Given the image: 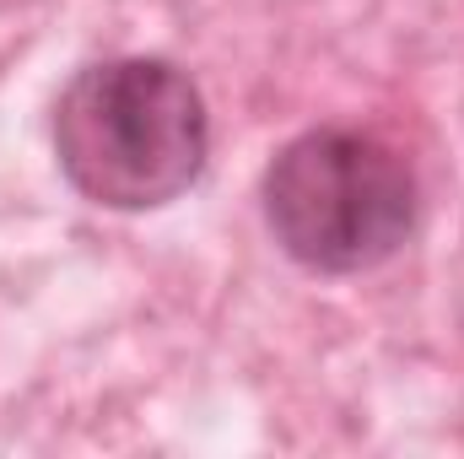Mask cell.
I'll return each instance as SVG.
<instances>
[{
  "mask_svg": "<svg viewBox=\"0 0 464 459\" xmlns=\"http://www.w3.org/2000/svg\"><path fill=\"white\" fill-rule=\"evenodd\" d=\"M54 162L103 211H157L200 184L211 162V109L200 82L162 54L87 60L54 98Z\"/></svg>",
  "mask_w": 464,
  "mask_h": 459,
  "instance_id": "1",
  "label": "cell"
},
{
  "mask_svg": "<svg viewBox=\"0 0 464 459\" xmlns=\"http://www.w3.org/2000/svg\"><path fill=\"white\" fill-rule=\"evenodd\" d=\"M259 211L276 249L308 276H362L411 243L421 184L383 135L314 124L265 162Z\"/></svg>",
  "mask_w": 464,
  "mask_h": 459,
  "instance_id": "2",
  "label": "cell"
}]
</instances>
